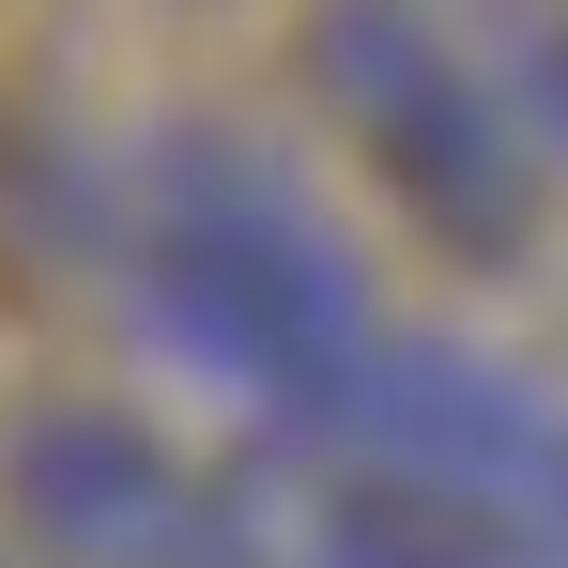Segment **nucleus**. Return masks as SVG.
<instances>
[{"instance_id": "f257e3e1", "label": "nucleus", "mask_w": 568, "mask_h": 568, "mask_svg": "<svg viewBox=\"0 0 568 568\" xmlns=\"http://www.w3.org/2000/svg\"><path fill=\"white\" fill-rule=\"evenodd\" d=\"M123 262H139L154 338H185L215 384H262L277 415H323V430H338L354 369L384 354L354 246H338L323 200L292 185L262 139H231V123H170V139L139 154Z\"/></svg>"}, {"instance_id": "7ed1b4c3", "label": "nucleus", "mask_w": 568, "mask_h": 568, "mask_svg": "<svg viewBox=\"0 0 568 568\" xmlns=\"http://www.w3.org/2000/svg\"><path fill=\"white\" fill-rule=\"evenodd\" d=\"M338 430H354L369 462L462 491V507H507V523L568 538V415L538 399V384L446 354V338H430V354H399V338H384L369 369H354V399H338Z\"/></svg>"}, {"instance_id": "f03ea898", "label": "nucleus", "mask_w": 568, "mask_h": 568, "mask_svg": "<svg viewBox=\"0 0 568 568\" xmlns=\"http://www.w3.org/2000/svg\"><path fill=\"white\" fill-rule=\"evenodd\" d=\"M307 62H323V93L369 123L384 185L415 200L430 231H462V246H507L523 231V123L446 62L430 0H323Z\"/></svg>"}, {"instance_id": "20e7f679", "label": "nucleus", "mask_w": 568, "mask_h": 568, "mask_svg": "<svg viewBox=\"0 0 568 568\" xmlns=\"http://www.w3.org/2000/svg\"><path fill=\"white\" fill-rule=\"evenodd\" d=\"M16 507L78 568H215V491L123 415H31L16 430Z\"/></svg>"}, {"instance_id": "39448f33", "label": "nucleus", "mask_w": 568, "mask_h": 568, "mask_svg": "<svg viewBox=\"0 0 568 568\" xmlns=\"http://www.w3.org/2000/svg\"><path fill=\"white\" fill-rule=\"evenodd\" d=\"M523 139H554V154H568V16L538 31V62H523Z\"/></svg>"}]
</instances>
